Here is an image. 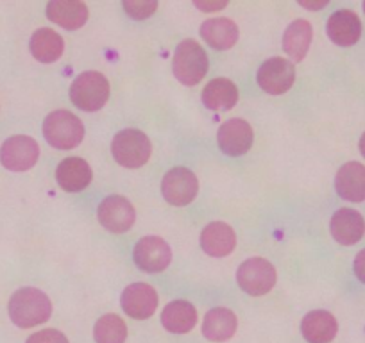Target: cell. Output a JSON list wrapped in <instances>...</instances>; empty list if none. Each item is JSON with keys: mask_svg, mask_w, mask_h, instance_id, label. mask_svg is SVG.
Instances as JSON below:
<instances>
[{"mask_svg": "<svg viewBox=\"0 0 365 343\" xmlns=\"http://www.w3.org/2000/svg\"><path fill=\"white\" fill-rule=\"evenodd\" d=\"M8 311L16 327L31 329L51 318L52 302L41 290L22 288L11 295Z\"/></svg>", "mask_w": 365, "mask_h": 343, "instance_id": "obj_1", "label": "cell"}, {"mask_svg": "<svg viewBox=\"0 0 365 343\" xmlns=\"http://www.w3.org/2000/svg\"><path fill=\"white\" fill-rule=\"evenodd\" d=\"M208 56L195 40H182L172 59V72L185 86H195L208 73Z\"/></svg>", "mask_w": 365, "mask_h": 343, "instance_id": "obj_2", "label": "cell"}, {"mask_svg": "<svg viewBox=\"0 0 365 343\" xmlns=\"http://www.w3.org/2000/svg\"><path fill=\"white\" fill-rule=\"evenodd\" d=\"M110 99V83L101 72H83L70 86V100L83 111H99Z\"/></svg>", "mask_w": 365, "mask_h": 343, "instance_id": "obj_3", "label": "cell"}, {"mask_svg": "<svg viewBox=\"0 0 365 343\" xmlns=\"http://www.w3.org/2000/svg\"><path fill=\"white\" fill-rule=\"evenodd\" d=\"M43 136L54 149H76L84 138V125L70 111H52L43 122Z\"/></svg>", "mask_w": 365, "mask_h": 343, "instance_id": "obj_4", "label": "cell"}, {"mask_svg": "<svg viewBox=\"0 0 365 343\" xmlns=\"http://www.w3.org/2000/svg\"><path fill=\"white\" fill-rule=\"evenodd\" d=\"M153 145L145 132L138 129H124L117 132L111 142V154L115 161L125 168H140L149 161Z\"/></svg>", "mask_w": 365, "mask_h": 343, "instance_id": "obj_5", "label": "cell"}, {"mask_svg": "<svg viewBox=\"0 0 365 343\" xmlns=\"http://www.w3.org/2000/svg\"><path fill=\"white\" fill-rule=\"evenodd\" d=\"M237 281L249 295H265L276 285V268L263 258H249L238 267Z\"/></svg>", "mask_w": 365, "mask_h": 343, "instance_id": "obj_6", "label": "cell"}, {"mask_svg": "<svg viewBox=\"0 0 365 343\" xmlns=\"http://www.w3.org/2000/svg\"><path fill=\"white\" fill-rule=\"evenodd\" d=\"M40 145L31 136H11L0 147V163L11 172H26L36 164Z\"/></svg>", "mask_w": 365, "mask_h": 343, "instance_id": "obj_7", "label": "cell"}, {"mask_svg": "<svg viewBox=\"0 0 365 343\" xmlns=\"http://www.w3.org/2000/svg\"><path fill=\"white\" fill-rule=\"evenodd\" d=\"M161 191L168 204L172 206H188L199 191V181L194 172L188 168L175 167L165 174L161 181Z\"/></svg>", "mask_w": 365, "mask_h": 343, "instance_id": "obj_8", "label": "cell"}, {"mask_svg": "<svg viewBox=\"0 0 365 343\" xmlns=\"http://www.w3.org/2000/svg\"><path fill=\"white\" fill-rule=\"evenodd\" d=\"M296 80V66L285 58H270L259 66L258 84L269 95H283Z\"/></svg>", "mask_w": 365, "mask_h": 343, "instance_id": "obj_9", "label": "cell"}, {"mask_svg": "<svg viewBox=\"0 0 365 343\" xmlns=\"http://www.w3.org/2000/svg\"><path fill=\"white\" fill-rule=\"evenodd\" d=\"M133 258L140 270L147 272V274H158L170 265L172 250L163 238L145 236L135 245Z\"/></svg>", "mask_w": 365, "mask_h": 343, "instance_id": "obj_10", "label": "cell"}, {"mask_svg": "<svg viewBox=\"0 0 365 343\" xmlns=\"http://www.w3.org/2000/svg\"><path fill=\"white\" fill-rule=\"evenodd\" d=\"M97 216L108 231L117 234L131 229L136 220L135 208L122 195H110V197L104 199L97 209Z\"/></svg>", "mask_w": 365, "mask_h": 343, "instance_id": "obj_11", "label": "cell"}, {"mask_svg": "<svg viewBox=\"0 0 365 343\" xmlns=\"http://www.w3.org/2000/svg\"><path fill=\"white\" fill-rule=\"evenodd\" d=\"M219 147L226 156L238 157L244 156L245 152H249L252 145V139H255V132L252 127L242 118H231L226 124L220 125L219 134Z\"/></svg>", "mask_w": 365, "mask_h": 343, "instance_id": "obj_12", "label": "cell"}, {"mask_svg": "<svg viewBox=\"0 0 365 343\" xmlns=\"http://www.w3.org/2000/svg\"><path fill=\"white\" fill-rule=\"evenodd\" d=\"M158 307V293L147 283H133L122 292V310L135 320H147Z\"/></svg>", "mask_w": 365, "mask_h": 343, "instance_id": "obj_13", "label": "cell"}, {"mask_svg": "<svg viewBox=\"0 0 365 343\" xmlns=\"http://www.w3.org/2000/svg\"><path fill=\"white\" fill-rule=\"evenodd\" d=\"M326 33H328L329 40L339 45V47H351V45L360 40L361 22L354 11L340 9V11H335L328 19Z\"/></svg>", "mask_w": 365, "mask_h": 343, "instance_id": "obj_14", "label": "cell"}, {"mask_svg": "<svg viewBox=\"0 0 365 343\" xmlns=\"http://www.w3.org/2000/svg\"><path fill=\"white\" fill-rule=\"evenodd\" d=\"M56 181L70 194H77L91 183V168L83 157H66L56 168Z\"/></svg>", "mask_w": 365, "mask_h": 343, "instance_id": "obj_15", "label": "cell"}, {"mask_svg": "<svg viewBox=\"0 0 365 343\" xmlns=\"http://www.w3.org/2000/svg\"><path fill=\"white\" fill-rule=\"evenodd\" d=\"M336 194L349 202L365 201V167L356 161H349L340 167L335 179Z\"/></svg>", "mask_w": 365, "mask_h": 343, "instance_id": "obj_16", "label": "cell"}, {"mask_svg": "<svg viewBox=\"0 0 365 343\" xmlns=\"http://www.w3.org/2000/svg\"><path fill=\"white\" fill-rule=\"evenodd\" d=\"M331 236L340 245H354L364 238L365 222L364 216L349 208H342L331 218Z\"/></svg>", "mask_w": 365, "mask_h": 343, "instance_id": "obj_17", "label": "cell"}, {"mask_svg": "<svg viewBox=\"0 0 365 343\" xmlns=\"http://www.w3.org/2000/svg\"><path fill=\"white\" fill-rule=\"evenodd\" d=\"M161 324L168 332L187 334L197 325V310L188 300H172L161 313Z\"/></svg>", "mask_w": 365, "mask_h": 343, "instance_id": "obj_18", "label": "cell"}, {"mask_svg": "<svg viewBox=\"0 0 365 343\" xmlns=\"http://www.w3.org/2000/svg\"><path fill=\"white\" fill-rule=\"evenodd\" d=\"M47 16L51 22L76 31L86 23L88 8L79 0H52L47 4Z\"/></svg>", "mask_w": 365, "mask_h": 343, "instance_id": "obj_19", "label": "cell"}, {"mask_svg": "<svg viewBox=\"0 0 365 343\" xmlns=\"http://www.w3.org/2000/svg\"><path fill=\"white\" fill-rule=\"evenodd\" d=\"M237 245L235 231L224 222H212L201 234V247L212 258H224L231 254Z\"/></svg>", "mask_w": 365, "mask_h": 343, "instance_id": "obj_20", "label": "cell"}, {"mask_svg": "<svg viewBox=\"0 0 365 343\" xmlns=\"http://www.w3.org/2000/svg\"><path fill=\"white\" fill-rule=\"evenodd\" d=\"M339 324L329 311H310L301 322V332L308 343H329L336 336Z\"/></svg>", "mask_w": 365, "mask_h": 343, "instance_id": "obj_21", "label": "cell"}, {"mask_svg": "<svg viewBox=\"0 0 365 343\" xmlns=\"http://www.w3.org/2000/svg\"><path fill=\"white\" fill-rule=\"evenodd\" d=\"M202 102L212 111L231 110L238 102V88L233 80L217 77L210 80L202 90Z\"/></svg>", "mask_w": 365, "mask_h": 343, "instance_id": "obj_22", "label": "cell"}, {"mask_svg": "<svg viewBox=\"0 0 365 343\" xmlns=\"http://www.w3.org/2000/svg\"><path fill=\"white\" fill-rule=\"evenodd\" d=\"M201 36L210 47L227 51L238 40V27L230 19H210L201 26Z\"/></svg>", "mask_w": 365, "mask_h": 343, "instance_id": "obj_23", "label": "cell"}, {"mask_svg": "<svg viewBox=\"0 0 365 343\" xmlns=\"http://www.w3.org/2000/svg\"><path fill=\"white\" fill-rule=\"evenodd\" d=\"M237 315L226 307H215L210 310L205 317V324H202V334L212 342H226V339L233 338L237 332Z\"/></svg>", "mask_w": 365, "mask_h": 343, "instance_id": "obj_24", "label": "cell"}, {"mask_svg": "<svg viewBox=\"0 0 365 343\" xmlns=\"http://www.w3.org/2000/svg\"><path fill=\"white\" fill-rule=\"evenodd\" d=\"M31 54L40 63H54L61 58L65 51V41L56 31L52 29H38L31 38Z\"/></svg>", "mask_w": 365, "mask_h": 343, "instance_id": "obj_25", "label": "cell"}, {"mask_svg": "<svg viewBox=\"0 0 365 343\" xmlns=\"http://www.w3.org/2000/svg\"><path fill=\"white\" fill-rule=\"evenodd\" d=\"M312 36H314V31H312L310 22L296 20V22L290 23L289 29L283 34V48L294 61H303L308 48H310Z\"/></svg>", "mask_w": 365, "mask_h": 343, "instance_id": "obj_26", "label": "cell"}, {"mask_svg": "<svg viewBox=\"0 0 365 343\" xmlns=\"http://www.w3.org/2000/svg\"><path fill=\"white\" fill-rule=\"evenodd\" d=\"M93 338L97 343H125L128 325L118 315H103L93 327Z\"/></svg>", "mask_w": 365, "mask_h": 343, "instance_id": "obj_27", "label": "cell"}, {"mask_svg": "<svg viewBox=\"0 0 365 343\" xmlns=\"http://www.w3.org/2000/svg\"><path fill=\"white\" fill-rule=\"evenodd\" d=\"M158 8L156 0H124V9L131 19L145 20L154 15Z\"/></svg>", "mask_w": 365, "mask_h": 343, "instance_id": "obj_28", "label": "cell"}, {"mask_svg": "<svg viewBox=\"0 0 365 343\" xmlns=\"http://www.w3.org/2000/svg\"><path fill=\"white\" fill-rule=\"evenodd\" d=\"M26 343H68V338L58 329H43L27 338Z\"/></svg>", "mask_w": 365, "mask_h": 343, "instance_id": "obj_29", "label": "cell"}, {"mask_svg": "<svg viewBox=\"0 0 365 343\" xmlns=\"http://www.w3.org/2000/svg\"><path fill=\"white\" fill-rule=\"evenodd\" d=\"M354 274L365 285V248L358 252V255L354 258Z\"/></svg>", "mask_w": 365, "mask_h": 343, "instance_id": "obj_30", "label": "cell"}, {"mask_svg": "<svg viewBox=\"0 0 365 343\" xmlns=\"http://www.w3.org/2000/svg\"><path fill=\"white\" fill-rule=\"evenodd\" d=\"M227 2H220V4H212V6H205V4H201V2H195V6H197V8H201V9H206V11H210V9H212V11H215V9H222L224 6H226Z\"/></svg>", "mask_w": 365, "mask_h": 343, "instance_id": "obj_31", "label": "cell"}, {"mask_svg": "<svg viewBox=\"0 0 365 343\" xmlns=\"http://www.w3.org/2000/svg\"><path fill=\"white\" fill-rule=\"evenodd\" d=\"M303 6L308 9H321V8H324V6H328V0H322L321 4H303Z\"/></svg>", "mask_w": 365, "mask_h": 343, "instance_id": "obj_32", "label": "cell"}, {"mask_svg": "<svg viewBox=\"0 0 365 343\" xmlns=\"http://www.w3.org/2000/svg\"><path fill=\"white\" fill-rule=\"evenodd\" d=\"M360 152H361V156L365 157V132L361 134V138H360Z\"/></svg>", "mask_w": 365, "mask_h": 343, "instance_id": "obj_33", "label": "cell"}, {"mask_svg": "<svg viewBox=\"0 0 365 343\" xmlns=\"http://www.w3.org/2000/svg\"><path fill=\"white\" fill-rule=\"evenodd\" d=\"M364 11H365V2H364Z\"/></svg>", "mask_w": 365, "mask_h": 343, "instance_id": "obj_34", "label": "cell"}]
</instances>
